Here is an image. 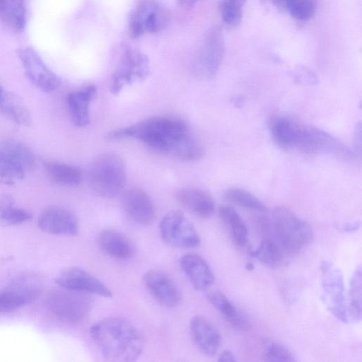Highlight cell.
Returning a JSON list of instances; mask_svg holds the SVG:
<instances>
[{"instance_id": "cell-17", "label": "cell", "mask_w": 362, "mask_h": 362, "mask_svg": "<svg viewBox=\"0 0 362 362\" xmlns=\"http://www.w3.org/2000/svg\"><path fill=\"white\" fill-rule=\"evenodd\" d=\"M122 206L127 215L141 225L150 224L155 216V208L152 199L144 190L132 188L123 194Z\"/></svg>"}, {"instance_id": "cell-39", "label": "cell", "mask_w": 362, "mask_h": 362, "mask_svg": "<svg viewBox=\"0 0 362 362\" xmlns=\"http://www.w3.org/2000/svg\"><path fill=\"white\" fill-rule=\"evenodd\" d=\"M354 147L356 153L361 155V123L356 124L354 132Z\"/></svg>"}, {"instance_id": "cell-32", "label": "cell", "mask_w": 362, "mask_h": 362, "mask_svg": "<svg viewBox=\"0 0 362 362\" xmlns=\"http://www.w3.org/2000/svg\"><path fill=\"white\" fill-rule=\"evenodd\" d=\"M362 274L358 266L354 271L349 284L348 294V313L353 320L361 319Z\"/></svg>"}, {"instance_id": "cell-7", "label": "cell", "mask_w": 362, "mask_h": 362, "mask_svg": "<svg viewBox=\"0 0 362 362\" xmlns=\"http://www.w3.org/2000/svg\"><path fill=\"white\" fill-rule=\"evenodd\" d=\"M86 293L63 288L50 293L47 304L60 320L76 323L86 317L92 309L91 298Z\"/></svg>"}, {"instance_id": "cell-42", "label": "cell", "mask_w": 362, "mask_h": 362, "mask_svg": "<svg viewBox=\"0 0 362 362\" xmlns=\"http://www.w3.org/2000/svg\"><path fill=\"white\" fill-rule=\"evenodd\" d=\"M360 227V223L354 222L351 223H347L343 226H341L342 231L351 232L357 230V229Z\"/></svg>"}, {"instance_id": "cell-16", "label": "cell", "mask_w": 362, "mask_h": 362, "mask_svg": "<svg viewBox=\"0 0 362 362\" xmlns=\"http://www.w3.org/2000/svg\"><path fill=\"white\" fill-rule=\"evenodd\" d=\"M144 281L150 293L160 305L172 308L180 303V289L166 273L157 269L149 270L144 274Z\"/></svg>"}, {"instance_id": "cell-5", "label": "cell", "mask_w": 362, "mask_h": 362, "mask_svg": "<svg viewBox=\"0 0 362 362\" xmlns=\"http://www.w3.org/2000/svg\"><path fill=\"white\" fill-rule=\"evenodd\" d=\"M295 149L310 154H327L343 160L354 156L344 143L331 134L318 127L300 124Z\"/></svg>"}, {"instance_id": "cell-21", "label": "cell", "mask_w": 362, "mask_h": 362, "mask_svg": "<svg viewBox=\"0 0 362 362\" xmlns=\"http://www.w3.org/2000/svg\"><path fill=\"white\" fill-rule=\"evenodd\" d=\"M97 95L94 85L70 93L66 103L72 122L78 127H86L90 122L89 106Z\"/></svg>"}, {"instance_id": "cell-23", "label": "cell", "mask_w": 362, "mask_h": 362, "mask_svg": "<svg viewBox=\"0 0 362 362\" xmlns=\"http://www.w3.org/2000/svg\"><path fill=\"white\" fill-rule=\"evenodd\" d=\"M0 112L18 125H31L32 117L28 107L23 100L14 93H4L0 100Z\"/></svg>"}, {"instance_id": "cell-30", "label": "cell", "mask_w": 362, "mask_h": 362, "mask_svg": "<svg viewBox=\"0 0 362 362\" xmlns=\"http://www.w3.org/2000/svg\"><path fill=\"white\" fill-rule=\"evenodd\" d=\"M284 252L286 251L278 239L266 238L252 255L264 264L274 267L281 264Z\"/></svg>"}, {"instance_id": "cell-14", "label": "cell", "mask_w": 362, "mask_h": 362, "mask_svg": "<svg viewBox=\"0 0 362 362\" xmlns=\"http://www.w3.org/2000/svg\"><path fill=\"white\" fill-rule=\"evenodd\" d=\"M55 282L61 288L105 298L112 296L111 290L98 278L78 267H70L60 272Z\"/></svg>"}, {"instance_id": "cell-35", "label": "cell", "mask_w": 362, "mask_h": 362, "mask_svg": "<svg viewBox=\"0 0 362 362\" xmlns=\"http://www.w3.org/2000/svg\"><path fill=\"white\" fill-rule=\"evenodd\" d=\"M246 0H221L219 11L223 22L230 26H238L243 18Z\"/></svg>"}, {"instance_id": "cell-20", "label": "cell", "mask_w": 362, "mask_h": 362, "mask_svg": "<svg viewBox=\"0 0 362 362\" xmlns=\"http://www.w3.org/2000/svg\"><path fill=\"white\" fill-rule=\"evenodd\" d=\"M176 199L184 209L199 217H209L215 210L213 197L206 191L199 188L181 189L176 194Z\"/></svg>"}, {"instance_id": "cell-33", "label": "cell", "mask_w": 362, "mask_h": 362, "mask_svg": "<svg viewBox=\"0 0 362 362\" xmlns=\"http://www.w3.org/2000/svg\"><path fill=\"white\" fill-rule=\"evenodd\" d=\"M223 197L227 201L245 207L246 209L264 212L267 210V206L257 197L250 192L232 187L226 189L223 193Z\"/></svg>"}, {"instance_id": "cell-9", "label": "cell", "mask_w": 362, "mask_h": 362, "mask_svg": "<svg viewBox=\"0 0 362 362\" xmlns=\"http://www.w3.org/2000/svg\"><path fill=\"white\" fill-rule=\"evenodd\" d=\"M160 235L170 246L189 249L199 245L200 238L191 221L179 211L167 213L159 224Z\"/></svg>"}, {"instance_id": "cell-3", "label": "cell", "mask_w": 362, "mask_h": 362, "mask_svg": "<svg viewBox=\"0 0 362 362\" xmlns=\"http://www.w3.org/2000/svg\"><path fill=\"white\" fill-rule=\"evenodd\" d=\"M126 168L122 158L113 153L97 156L88 171L89 183L93 191L104 198H114L124 189Z\"/></svg>"}, {"instance_id": "cell-1", "label": "cell", "mask_w": 362, "mask_h": 362, "mask_svg": "<svg viewBox=\"0 0 362 362\" xmlns=\"http://www.w3.org/2000/svg\"><path fill=\"white\" fill-rule=\"evenodd\" d=\"M110 140L132 138L159 152L184 160L201 158L204 149L183 119L172 117H152L108 133Z\"/></svg>"}, {"instance_id": "cell-44", "label": "cell", "mask_w": 362, "mask_h": 362, "mask_svg": "<svg viewBox=\"0 0 362 362\" xmlns=\"http://www.w3.org/2000/svg\"><path fill=\"white\" fill-rule=\"evenodd\" d=\"M246 268L248 269V270H252L253 269L254 267H253V264L250 262L247 263L246 264Z\"/></svg>"}, {"instance_id": "cell-19", "label": "cell", "mask_w": 362, "mask_h": 362, "mask_svg": "<svg viewBox=\"0 0 362 362\" xmlns=\"http://www.w3.org/2000/svg\"><path fill=\"white\" fill-rule=\"evenodd\" d=\"M180 265L196 290L203 291L214 282V275L207 262L199 255L187 253L181 257Z\"/></svg>"}, {"instance_id": "cell-8", "label": "cell", "mask_w": 362, "mask_h": 362, "mask_svg": "<svg viewBox=\"0 0 362 362\" xmlns=\"http://www.w3.org/2000/svg\"><path fill=\"white\" fill-rule=\"evenodd\" d=\"M149 60L142 52L124 46L119 66L112 76L110 91L117 95L126 86L144 80L149 74Z\"/></svg>"}, {"instance_id": "cell-15", "label": "cell", "mask_w": 362, "mask_h": 362, "mask_svg": "<svg viewBox=\"0 0 362 362\" xmlns=\"http://www.w3.org/2000/svg\"><path fill=\"white\" fill-rule=\"evenodd\" d=\"M38 227L45 233L64 236H74L78 232V221L69 210L58 206L45 209L37 218Z\"/></svg>"}, {"instance_id": "cell-31", "label": "cell", "mask_w": 362, "mask_h": 362, "mask_svg": "<svg viewBox=\"0 0 362 362\" xmlns=\"http://www.w3.org/2000/svg\"><path fill=\"white\" fill-rule=\"evenodd\" d=\"M13 203L11 196H0V226L19 225L31 219L32 214L29 211L14 207Z\"/></svg>"}, {"instance_id": "cell-34", "label": "cell", "mask_w": 362, "mask_h": 362, "mask_svg": "<svg viewBox=\"0 0 362 362\" xmlns=\"http://www.w3.org/2000/svg\"><path fill=\"white\" fill-rule=\"evenodd\" d=\"M284 11L298 21H308L315 14L317 0H284Z\"/></svg>"}, {"instance_id": "cell-24", "label": "cell", "mask_w": 362, "mask_h": 362, "mask_svg": "<svg viewBox=\"0 0 362 362\" xmlns=\"http://www.w3.org/2000/svg\"><path fill=\"white\" fill-rule=\"evenodd\" d=\"M300 124L285 116H276L269 122V130L274 141L284 149L294 148Z\"/></svg>"}, {"instance_id": "cell-6", "label": "cell", "mask_w": 362, "mask_h": 362, "mask_svg": "<svg viewBox=\"0 0 362 362\" xmlns=\"http://www.w3.org/2000/svg\"><path fill=\"white\" fill-rule=\"evenodd\" d=\"M225 54L224 37L218 25L210 28L205 34L202 46L193 64V71L200 79L215 77Z\"/></svg>"}, {"instance_id": "cell-4", "label": "cell", "mask_w": 362, "mask_h": 362, "mask_svg": "<svg viewBox=\"0 0 362 362\" xmlns=\"http://www.w3.org/2000/svg\"><path fill=\"white\" fill-rule=\"evenodd\" d=\"M272 223L277 239L287 254L295 255L313 239L310 226L291 209L279 206L272 212Z\"/></svg>"}, {"instance_id": "cell-25", "label": "cell", "mask_w": 362, "mask_h": 362, "mask_svg": "<svg viewBox=\"0 0 362 362\" xmlns=\"http://www.w3.org/2000/svg\"><path fill=\"white\" fill-rule=\"evenodd\" d=\"M210 303L234 327L245 331L250 328L249 322L238 312L230 300L219 291H210L206 293Z\"/></svg>"}, {"instance_id": "cell-28", "label": "cell", "mask_w": 362, "mask_h": 362, "mask_svg": "<svg viewBox=\"0 0 362 362\" xmlns=\"http://www.w3.org/2000/svg\"><path fill=\"white\" fill-rule=\"evenodd\" d=\"M0 21L15 31H21L26 23L23 0H0Z\"/></svg>"}, {"instance_id": "cell-45", "label": "cell", "mask_w": 362, "mask_h": 362, "mask_svg": "<svg viewBox=\"0 0 362 362\" xmlns=\"http://www.w3.org/2000/svg\"><path fill=\"white\" fill-rule=\"evenodd\" d=\"M4 93V89H3L2 86H1V85L0 84V100H1Z\"/></svg>"}, {"instance_id": "cell-18", "label": "cell", "mask_w": 362, "mask_h": 362, "mask_svg": "<svg viewBox=\"0 0 362 362\" xmlns=\"http://www.w3.org/2000/svg\"><path fill=\"white\" fill-rule=\"evenodd\" d=\"M189 329L196 346L202 354L208 356L216 354L221 345V335L206 317L194 316L189 322Z\"/></svg>"}, {"instance_id": "cell-43", "label": "cell", "mask_w": 362, "mask_h": 362, "mask_svg": "<svg viewBox=\"0 0 362 362\" xmlns=\"http://www.w3.org/2000/svg\"><path fill=\"white\" fill-rule=\"evenodd\" d=\"M178 5L185 8H191L196 3L202 0H176Z\"/></svg>"}, {"instance_id": "cell-37", "label": "cell", "mask_w": 362, "mask_h": 362, "mask_svg": "<svg viewBox=\"0 0 362 362\" xmlns=\"http://www.w3.org/2000/svg\"><path fill=\"white\" fill-rule=\"evenodd\" d=\"M262 358L267 361H293L294 357L291 352L278 342L268 340L264 344Z\"/></svg>"}, {"instance_id": "cell-40", "label": "cell", "mask_w": 362, "mask_h": 362, "mask_svg": "<svg viewBox=\"0 0 362 362\" xmlns=\"http://www.w3.org/2000/svg\"><path fill=\"white\" fill-rule=\"evenodd\" d=\"M218 361H235V358L230 351L226 350L221 354Z\"/></svg>"}, {"instance_id": "cell-36", "label": "cell", "mask_w": 362, "mask_h": 362, "mask_svg": "<svg viewBox=\"0 0 362 362\" xmlns=\"http://www.w3.org/2000/svg\"><path fill=\"white\" fill-rule=\"evenodd\" d=\"M25 173L22 166L0 153V183L13 185L24 177Z\"/></svg>"}, {"instance_id": "cell-22", "label": "cell", "mask_w": 362, "mask_h": 362, "mask_svg": "<svg viewBox=\"0 0 362 362\" xmlns=\"http://www.w3.org/2000/svg\"><path fill=\"white\" fill-rule=\"evenodd\" d=\"M98 243L102 251L113 258L128 259L134 253L131 240L115 229L106 228L101 230L98 235Z\"/></svg>"}, {"instance_id": "cell-29", "label": "cell", "mask_w": 362, "mask_h": 362, "mask_svg": "<svg viewBox=\"0 0 362 362\" xmlns=\"http://www.w3.org/2000/svg\"><path fill=\"white\" fill-rule=\"evenodd\" d=\"M0 153L18 163L27 172L33 168L35 157L33 151L23 143L7 139L0 144Z\"/></svg>"}, {"instance_id": "cell-27", "label": "cell", "mask_w": 362, "mask_h": 362, "mask_svg": "<svg viewBox=\"0 0 362 362\" xmlns=\"http://www.w3.org/2000/svg\"><path fill=\"white\" fill-rule=\"evenodd\" d=\"M218 214L235 244L238 247L245 246L248 241L247 228L235 209L223 204L219 207Z\"/></svg>"}, {"instance_id": "cell-26", "label": "cell", "mask_w": 362, "mask_h": 362, "mask_svg": "<svg viewBox=\"0 0 362 362\" xmlns=\"http://www.w3.org/2000/svg\"><path fill=\"white\" fill-rule=\"evenodd\" d=\"M44 169L49 180L57 185L76 187L80 185L82 180L81 170L70 164L46 162L44 163Z\"/></svg>"}, {"instance_id": "cell-2", "label": "cell", "mask_w": 362, "mask_h": 362, "mask_svg": "<svg viewBox=\"0 0 362 362\" xmlns=\"http://www.w3.org/2000/svg\"><path fill=\"white\" fill-rule=\"evenodd\" d=\"M90 334L102 356L110 361H134L141 354L144 339L137 327L120 317L103 319L90 328Z\"/></svg>"}, {"instance_id": "cell-10", "label": "cell", "mask_w": 362, "mask_h": 362, "mask_svg": "<svg viewBox=\"0 0 362 362\" xmlns=\"http://www.w3.org/2000/svg\"><path fill=\"white\" fill-rule=\"evenodd\" d=\"M324 299L329 312L339 320L348 322L344 277L339 269L327 261L320 266Z\"/></svg>"}, {"instance_id": "cell-13", "label": "cell", "mask_w": 362, "mask_h": 362, "mask_svg": "<svg viewBox=\"0 0 362 362\" xmlns=\"http://www.w3.org/2000/svg\"><path fill=\"white\" fill-rule=\"evenodd\" d=\"M40 293L37 278L30 275L18 277L0 293V313L13 311L34 301Z\"/></svg>"}, {"instance_id": "cell-12", "label": "cell", "mask_w": 362, "mask_h": 362, "mask_svg": "<svg viewBox=\"0 0 362 362\" xmlns=\"http://www.w3.org/2000/svg\"><path fill=\"white\" fill-rule=\"evenodd\" d=\"M169 17L167 10L160 5L151 1H144L129 15L130 35L137 38L145 32L158 33L166 27Z\"/></svg>"}, {"instance_id": "cell-11", "label": "cell", "mask_w": 362, "mask_h": 362, "mask_svg": "<svg viewBox=\"0 0 362 362\" xmlns=\"http://www.w3.org/2000/svg\"><path fill=\"white\" fill-rule=\"evenodd\" d=\"M25 74L30 83L43 93H50L61 85V78L42 61L32 47H23L18 51Z\"/></svg>"}, {"instance_id": "cell-38", "label": "cell", "mask_w": 362, "mask_h": 362, "mask_svg": "<svg viewBox=\"0 0 362 362\" xmlns=\"http://www.w3.org/2000/svg\"><path fill=\"white\" fill-rule=\"evenodd\" d=\"M292 76L296 81L304 85H313L318 81L315 73L303 66H297L293 71Z\"/></svg>"}, {"instance_id": "cell-41", "label": "cell", "mask_w": 362, "mask_h": 362, "mask_svg": "<svg viewBox=\"0 0 362 362\" xmlns=\"http://www.w3.org/2000/svg\"><path fill=\"white\" fill-rule=\"evenodd\" d=\"M262 4L272 3L279 11H284V0H260Z\"/></svg>"}]
</instances>
